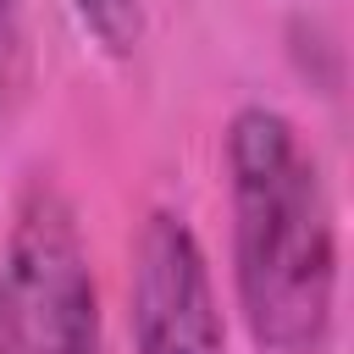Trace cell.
<instances>
[{
	"label": "cell",
	"mask_w": 354,
	"mask_h": 354,
	"mask_svg": "<svg viewBox=\"0 0 354 354\" xmlns=\"http://www.w3.org/2000/svg\"><path fill=\"white\" fill-rule=\"evenodd\" d=\"M232 282L249 337L266 354H315L337 304V227L315 155L271 105L227 122Z\"/></svg>",
	"instance_id": "obj_1"
},
{
	"label": "cell",
	"mask_w": 354,
	"mask_h": 354,
	"mask_svg": "<svg viewBox=\"0 0 354 354\" xmlns=\"http://www.w3.org/2000/svg\"><path fill=\"white\" fill-rule=\"evenodd\" d=\"M0 277L28 354H105L100 288L77 232V210L50 177H33L22 188Z\"/></svg>",
	"instance_id": "obj_2"
},
{
	"label": "cell",
	"mask_w": 354,
	"mask_h": 354,
	"mask_svg": "<svg viewBox=\"0 0 354 354\" xmlns=\"http://www.w3.org/2000/svg\"><path fill=\"white\" fill-rule=\"evenodd\" d=\"M127 326L133 354H227L205 243L177 210H149L133 238Z\"/></svg>",
	"instance_id": "obj_3"
},
{
	"label": "cell",
	"mask_w": 354,
	"mask_h": 354,
	"mask_svg": "<svg viewBox=\"0 0 354 354\" xmlns=\"http://www.w3.org/2000/svg\"><path fill=\"white\" fill-rule=\"evenodd\" d=\"M72 11L105 55H133L144 39V0H72Z\"/></svg>",
	"instance_id": "obj_4"
},
{
	"label": "cell",
	"mask_w": 354,
	"mask_h": 354,
	"mask_svg": "<svg viewBox=\"0 0 354 354\" xmlns=\"http://www.w3.org/2000/svg\"><path fill=\"white\" fill-rule=\"evenodd\" d=\"M28 66V0H0V111L17 100Z\"/></svg>",
	"instance_id": "obj_5"
},
{
	"label": "cell",
	"mask_w": 354,
	"mask_h": 354,
	"mask_svg": "<svg viewBox=\"0 0 354 354\" xmlns=\"http://www.w3.org/2000/svg\"><path fill=\"white\" fill-rule=\"evenodd\" d=\"M0 354H28V337H22V326H17V310H11L6 277H0Z\"/></svg>",
	"instance_id": "obj_6"
}]
</instances>
